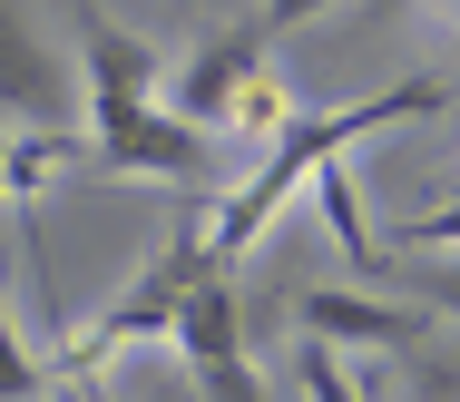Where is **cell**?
<instances>
[{
	"label": "cell",
	"mask_w": 460,
	"mask_h": 402,
	"mask_svg": "<svg viewBox=\"0 0 460 402\" xmlns=\"http://www.w3.org/2000/svg\"><path fill=\"white\" fill-rule=\"evenodd\" d=\"M451 99H460V79H441V69H431V79L372 89V99H353V108H323V118H304V108H294L275 138H265V167H255L235 197H216V206H206V255L235 275V265H245V246H255V236L284 216V197H304V177H314L323 157H343L353 138L392 128V118H431V108H451Z\"/></svg>",
	"instance_id": "obj_1"
},
{
	"label": "cell",
	"mask_w": 460,
	"mask_h": 402,
	"mask_svg": "<svg viewBox=\"0 0 460 402\" xmlns=\"http://www.w3.org/2000/svg\"><path fill=\"white\" fill-rule=\"evenodd\" d=\"M206 206H216L206 187H186V216L157 236V255H147L118 295L98 304V324H79V334L49 353V373H59V383H89L108 353H128V344H167V334H177V304L196 295V275H216V255H206Z\"/></svg>",
	"instance_id": "obj_2"
},
{
	"label": "cell",
	"mask_w": 460,
	"mask_h": 402,
	"mask_svg": "<svg viewBox=\"0 0 460 402\" xmlns=\"http://www.w3.org/2000/svg\"><path fill=\"white\" fill-rule=\"evenodd\" d=\"M216 128H196L177 108L137 99V108H108L89 118V167L98 177H167V187H216Z\"/></svg>",
	"instance_id": "obj_3"
},
{
	"label": "cell",
	"mask_w": 460,
	"mask_h": 402,
	"mask_svg": "<svg viewBox=\"0 0 460 402\" xmlns=\"http://www.w3.org/2000/svg\"><path fill=\"white\" fill-rule=\"evenodd\" d=\"M294 324L333 353H421L431 344V304H392V295H363V285H304Z\"/></svg>",
	"instance_id": "obj_4"
},
{
	"label": "cell",
	"mask_w": 460,
	"mask_h": 402,
	"mask_svg": "<svg viewBox=\"0 0 460 402\" xmlns=\"http://www.w3.org/2000/svg\"><path fill=\"white\" fill-rule=\"evenodd\" d=\"M69 118H79L69 59L30 30L20 0H0V128H69Z\"/></svg>",
	"instance_id": "obj_5"
},
{
	"label": "cell",
	"mask_w": 460,
	"mask_h": 402,
	"mask_svg": "<svg viewBox=\"0 0 460 402\" xmlns=\"http://www.w3.org/2000/svg\"><path fill=\"white\" fill-rule=\"evenodd\" d=\"M265 49H275L265 30H216V40H196V49H186V69L167 79V108L226 138V108H235V89L265 69Z\"/></svg>",
	"instance_id": "obj_6"
},
{
	"label": "cell",
	"mask_w": 460,
	"mask_h": 402,
	"mask_svg": "<svg viewBox=\"0 0 460 402\" xmlns=\"http://www.w3.org/2000/svg\"><path fill=\"white\" fill-rule=\"evenodd\" d=\"M79 69H89V118H108V108H137L167 89V59L137 40V30H118L108 10H89L79 20Z\"/></svg>",
	"instance_id": "obj_7"
},
{
	"label": "cell",
	"mask_w": 460,
	"mask_h": 402,
	"mask_svg": "<svg viewBox=\"0 0 460 402\" xmlns=\"http://www.w3.org/2000/svg\"><path fill=\"white\" fill-rule=\"evenodd\" d=\"M343 157H353V147H343ZM343 157H323V167L304 177V197L323 206V226H333V246H343V255H353L363 275H392V265H382V246H372V226H363V197H353V167H343Z\"/></svg>",
	"instance_id": "obj_8"
},
{
	"label": "cell",
	"mask_w": 460,
	"mask_h": 402,
	"mask_svg": "<svg viewBox=\"0 0 460 402\" xmlns=\"http://www.w3.org/2000/svg\"><path fill=\"white\" fill-rule=\"evenodd\" d=\"M49 383H59V373H49V353H40V344L10 324V304H0V402H40Z\"/></svg>",
	"instance_id": "obj_9"
},
{
	"label": "cell",
	"mask_w": 460,
	"mask_h": 402,
	"mask_svg": "<svg viewBox=\"0 0 460 402\" xmlns=\"http://www.w3.org/2000/svg\"><path fill=\"white\" fill-rule=\"evenodd\" d=\"M284 118H294V99H284L275 69H255L245 89H235V108H226V138H275Z\"/></svg>",
	"instance_id": "obj_10"
},
{
	"label": "cell",
	"mask_w": 460,
	"mask_h": 402,
	"mask_svg": "<svg viewBox=\"0 0 460 402\" xmlns=\"http://www.w3.org/2000/svg\"><path fill=\"white\" fill-rule=\"evenodd\" d=\"M402 285H411V304H431V314H460V255H421V265H402Z\"/></svg>",
	"instance_id": "obj_11"
},
{
	"label": "cell",
	"mask_w": 460,
	"mask_h": 402,
	"mask_svg": "<svg viewBox=\"0 0 460 402\" xmlns=\"http://www.w3.org/2000/svg\"><path fill=\"white\" fill-rule=\"evenodd\" d=\"M402 246H411V255H460V206H431V216H411V226H402Z\"/></svg>",
	"instance_id": "obj_12"
},
{
	"label": "cell",
	"mask_w": 460,
	"mask_h": 402,
	"mask_svg": "<svg viewBox=\"0 0 460 402\" xmlns=\"http://www.w3.org/2000/svg\"><path fill=\"white\" fill-rule=\"evenodd\" d=\"M323 10H333V0H265V10H255V30L284 40V30H304V20H323Z\"/></svg>",
	"instance_id": "obj_13"
},
{
	"label": "cell",
	"mask_w": 460,
	"mask_h": 402,
	"mask_svg": "<svg viewBox=\"0 0 460 402\" xmlns=\"http://www.w3.org/2000/svg\"><path fill=\"white\" fill-rule=\"evenodd\" d=\"M40 402H108V393H98V383H49Z\"/></svg>",
	"instance_id": "obj_14"
},
{
	"label": "cell",
	"mask_w": 460,
	"mask_h": 402,
	"mask_svg": "<svg viewBox=\"0 0 460 402\" xmlns=\"http://www.w3.org/2000/svg\"><path fill=\"white\" fill-rule=\"evenodd\" d=\"M363 10H372V20H392V10H411V0H363Z\"/></svg>",
	"instance_id": "obj_15"
},
{
	"label": "cell",
	"mask_w": 460,
	"mask_h": 402,
	"mask_svg": "<svg viewBox=\"0 0 460 402\" xmlns=\"http://www.w3.org/2000/svg\"><path fill=\"white\" fill-rule=\"evenodd\" d=\"M196 10H216V0H196Z\"/></svg>",
	"instance_id": "obj_16"
}]
</instances>
